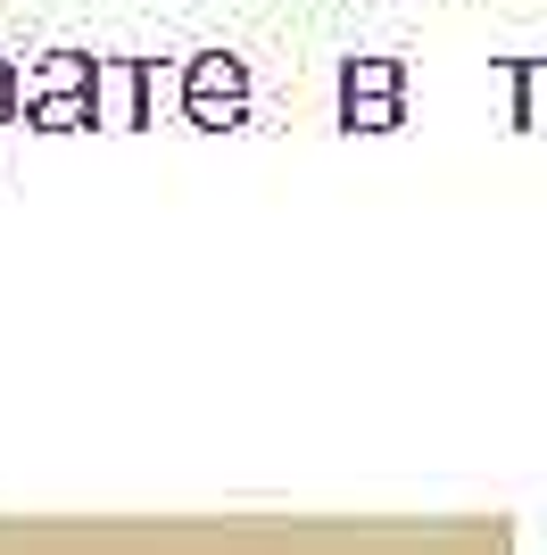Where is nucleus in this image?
<instances>
[{"label": "nucleus", "instance_id": "f257e3e1", "mask_svg": "<svg viewBox=\"0 0 547 555\" xmlns=\"http://www.w3.org/2000/svg\"><path fill=\"white\" fill-rule=\"evenodd\" d=\"M17 108H34L42 133L100 125V59L91 50H50L42 67H17Z\"/></svg>", "mask_w": 547, "mask_h": 555}, {"label": "nucleus", "instance_id": "f03ea898", "mask_svg": "<svg viewBox=\"0 0 547 555\" xmlns=\"http://www.w3.org/2000/svg\"><path fill=\"white\" fill-rule=\"evenodd\" d=\"M182 116L207 125V133H225L250 116V67L232 59V50H200V59H182Z\"/></svg>", "mask_w": 547, "mask_h": 555}, {"label": "nucleus", "instance_id": "7ed1b4c3", "mask_svg": "<svg viewBox=\"0 0 547 555\" xmlns=\"http://www.w3.org/2000/svg\"><path fill=\"white\" fill-rule=\"evenodd\" d=\"M407 108V67L398 59H341V116L357 133H390Z\"/></svg>", "mask_w": 547, "mask_h": 555}, {"label": "nucleus", "instance_id": "20e7f679", "mask_svg": "<svg viewBox=\"0 0 547 555\" xmlns=\"http://www.w3.org/2000/svg\"><path fill=\"white\" fill-rule=\"evenodd\" d=\"M506 92H514V125H523V133H531V125H539V108H547V59H506Z\"/></svg>", "mask_w": 547, "mask_h": 555}, {"label": "nucleus", "instance_id": "39448f33", "mask_svg": "<svg viewBox=\"0 0 547 555\" xmlns=\"http://www.w3.org/2000/svg\"><path fill=\"white\" fill-rule=\"evenodd\" d=\"M17 116V59H0V125Z\"/></svg>", "mask_w": 547, "mask_h": 555}]
</instances>
